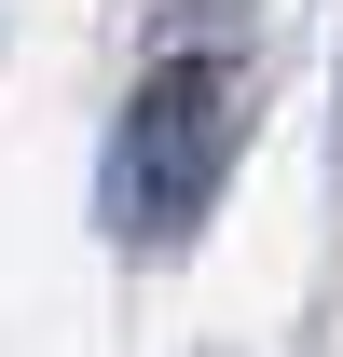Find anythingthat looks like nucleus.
I'll return each instance as SVG.
<instances>
[{
	"mask_svg": "<svg viewBox=\"0 0 343 357\" xmlns=\"http://www.w3.org/2000/svg\"><path fill=\"white\" fill-rule=\"evenodd\" d=\"M234 124H247V96L220 55H165L151 83H137L124 137H110V234L124 248H192V220L220 206V165H234Z\"/></svg>",
	"mask_w": 343,
	"mask_h": 357,
	"instance_id": "f257e3e1",
	"label": "nucleus"
}]
</instances>
